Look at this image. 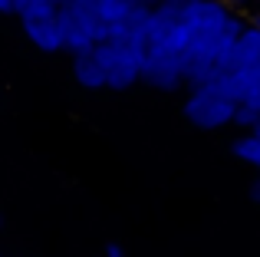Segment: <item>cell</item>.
I'll list each match as a JSON object with an SVG mask.
<instances>
[{
	"mask_svg": "<svg viewBox=\"0 0 260 257\" xmlns=\"http://www.w3.org/2000/svg\"><path fill=\"white\" fill-rule=\"evenodd\" d=\"M217 83L231 92L237 106L241 103H250L254 96H260V59L254 63H244V66H234V70H224L217 76Z\"/></svg>",
	"mask_w": 260,
	"mask_h": 257,
	"instance_id": "cell-6",
	"label": "cell"
},
{
	"mask_svg": "<svg viewBox=\"0 0 260 257\" xmlns=\"http://www.w3.org/2000/svg\"><path fill=\"white\" fill-rule=\"evenodd\" d=\"M231 155H234V158H241L244 165H250L257 172V168H260V135L257 132L237 135V139L231 142Z\"/></svg>",
	"mask_w": 260,
	"mask_h": 257,
	"instance_id": "cell-8",
	"label": "cell"
},
{
	"mask_svg": "<svg viewBox=\"0 0 260 257\" xmlns=\"http://www.w3.org/2000/svg\"><path fill=\"white\" fill-rule=\"evenodd\" d=\"M234 112H237V103L231 99V92L217 79L191 86L181 103V116L194 128H204V132H217V128L234 125Z\"/></svg>",
	"mask_w": 260,
	"mask_h": 257,
	"instance_id": "cell-3",
	"label": "cell"
},
{
	"mask_svg": "<svg viewBox=\"0 0 260 257\" xmlns=\"http://www.w3.org/2000/svg\"><path fill=\"white\" fill-rule=\"evenodd\" d=\"M250 198H254L257 205H260V168L254 172V181H250Z\"/></svg>",
	"mask_w": 260,
	"mask_h": 257,
	"instance_id": "cell-12",
	"label": "cell"
},
{
	"mask_svg": "<svg viewBox=\"0 0 260 257\" xmlns=\"http://www.w3.org/2000/svg\"><path fill=\"white\" fill-rule=\"evenodd\" d=\"M20 17V30L37 50L43 53H63V37H59V4L56 0H30Z\"/></svg>",
	"mask_w": 260,
	"mask_h": 257,
	"instance_id": "cell-5",
	"label": "cell"
},
{
	"mask_svg": "<svg viewBox=\"0 0 260 257\" xmlns=\"http://www.w3.org/2000/svg\"><path fill=\"white\" fill-rule=\"evenodd\" d=\"M13 257H17V254H13Z\"/></svg>",
	"mask_w": 260,
	"mask_h": 257,
	"instance_id": "cell-20",
	"label": "cell"
},
{
	"mask_svg": "<svg viewBox=\"0 0 260 257\" xmlns=\"http://www.w3.org/2000/svg\"><path fill=\"white\" fill-rule=\"evenodd\" d=\"M224 7H231V10H244V7H254L257 0H221Z\"/></svg>",
	"mask_w": 260,
	"mask_h": 257,
	"instance_id": "cell-11",
	"label": "cell"
},
{
	"mask_svg": "<svg viewBox=\"0 0 260 257\" xmlns=\"http://www.w3.org/2000/svg\"><path fill=\"white\" fill-rule=\"evenodd\" d=\"M59 37H63V50L76 56V53H92L95 43L109 37V30L89 0H73V4H59Z\"/></svg>",
	"mask_w": 260,
	"mask_h": 257,
	"instance_id": "cell-4",
	"label": "cell"
},
{
	"mask_svg": "<svg viewBox=\"0 0 260 257\" xmlns=\"http://www.w3.org/2000/svg\"><path fill=\"white\" fill-rule=\"evenodd\" d=\"M0 228H4V214H0Z\"/></svg>",
	"mask_w": 260,
	"mask_h": 257,
	"instance_id": "cell-18",
	"label": "cell"
},
{
	"mask_svg": "<svg viewBox=\"0 0 260 257\" xmlns=\"http://www.w3.org/2000/svg\"><path fill=\"white\" fill-rule=\"evenodd\" d=\"M73 79L83 89H106V76H102V66L92 53H76L73 56Z\"/></svg>",
	"mask_w": 260,
	"mask_h": 257,
	"instance_id": "cell-7",
	"label": "cell"
},
{
	"mask_svg": "<svg viewBox=\"0 0 260 257\" xmlns=\"http://www.w3.org/2000/svg\"><path fill=\"white\" fill-rule=\"evenodd\" d=\"M26 4H30V0H13V13H20V10H23ZM56 4H59V0H56Z\"/></svg>",
	"mask_w": 260,
	"mask_h": 257,
	"instance_id": "cell-16",
	"label": "cell"
},
{
	"mask_svg": "<svg viewBox=\"0 0 260 257\" xmlns=\"http://www.w3.org/2000/svg\"><path fill=\"white\" fill-rule=\"evenodd\" d=\"M244 26H247V20L237 17V10L224 7L221 0H198L184 13L181 17V33H184L181 83L188 89L201 83H214L221 76Z\"/></svg>",
	"mask_w": 260,
	"mask_h": 257,
	"instance_id": "cell-1",
	"label": "cell"
},
{
	"mask_svg": "<svg viewBox=\"0 0 260 257\" xmlns=\"http://www.w3.org/2000/svg\"><path fill=\"white\" fill-rule=\"evenodd\" d=\"M250 132H257V135H260V119H257V122H254V128H250Z\"/></svg>",
	"mask_w": 260,
	"mask_h": 257,
	"instance_id": "cell-17",
	"label": "cell"
},
{
	"mask_svg": "<svg viewBox=\"0 0 260 257\" xmlns=\"http://www.w3.org/2000/svg\"><path fill=\"white\" fill-rule=\"evenodd\" d=\"M102 257H125V247L122 244H106V254Z\"/></svg>",
	"mask_w": 260,
	"mask_h": 257,
	"instance_id": "cell-13",
	"label": "cell"
},
{
	"mask_svg": "<svg viewBox=\"0 0 260 257\" xmlns=\"http://www.w3.org/2000/svg\"><path fill=\"white\" fill-rule=\"evenodd\" d=\"M59 4H73V0H59Z\"/></svg>",
	"mask_w": 260,
	"mask_h": 257,
	"instance_id": "cell-19",
	"label": "cell"
},
{
	"mask_svg": "<svg viewBox=\"0 0 260 257\" xmlns=\"http://www.w3.org/2000/svg\"><path fill=\"white\" fill-rule=\"evenodd\" d=\"M161 0H128V7H135V10H155Z\"/></svg>",
	"mask_w": 260,
	"mask_h": 257,
	"instance_id": "cell-10",
	"label": "cell"
},
{
	"mask_svg": "<svg viewBox=\"0 0 260 257\" xmlns=\"http://www.w3.org/2000/svg\"><path fill=\"white\" fill-rule=\"evenodd\" d=\"M89 4H92L95 13H99V20L106 23V30H112V26L119 23V20H125L128 10H132L128 0H89Z\"/></svg>",
	"mask_w": 260,
	"mask_h": 257,
	"instance_id": "cell-9",
	"label": "cell"
},
{
	"mask_svg": "<svg viewBox=\"0 0 260 257\" xmlns=\"http://www.w3.org/2000/svg\"><path fill=\"white\" fill-rule=\"evenodd\" d=\"M0 257H4V254H0Z\"/></svg>",
	"mask_w": 260,
	"mask_h": 257,
	"instance_id": "cell-21",
	"label": "cell"
},
{
	"mask_svg": "<svg viewBox=\"0 0 260 257\" xmlns=\"http://www.w3.org/2000/svg\"><path fill=\"white\" fill-rule=\"evenodd\" d=\"M148 13L152 10H128L125 20L109 30L102 43H95L92 56L99 59L106 89L125 92L135 83H142V59H145V33H148Z\"/></svg>",
	"mask_w": 260,
	"mask_h": 257,
	"instance_id": "cell-2",
	"label": "cell"
},
{
	"mask_svg": "<svg viewBox=\"0 0 260 257\" xmlns=\"http://www.w3.org/2000/svg\"><path fill=\"white\" fill-rule=\"evenodd\" d=\"M247 26H254V30H260V10L250 13V20H247Z\"/></svg>",
	"mask_w": 260,
	"mask_h": 257,
	"instance_id": "cell-14",
	"label": "cell"
},
{
	"mask_svg": "<svg viewBox=\"0 0 260 257\" xmlns=\"http://www.w3.org/2000/svg\"><path fill=\"white\" fill-rule=\"evenodd\" d=\"M0 13H13V0H0Z\"/></svg>",
	"mask_w": 260,
	"mask_h": 257,
	"instance_id": "cell-15",
	"label": "cell"
}]
</instances>
